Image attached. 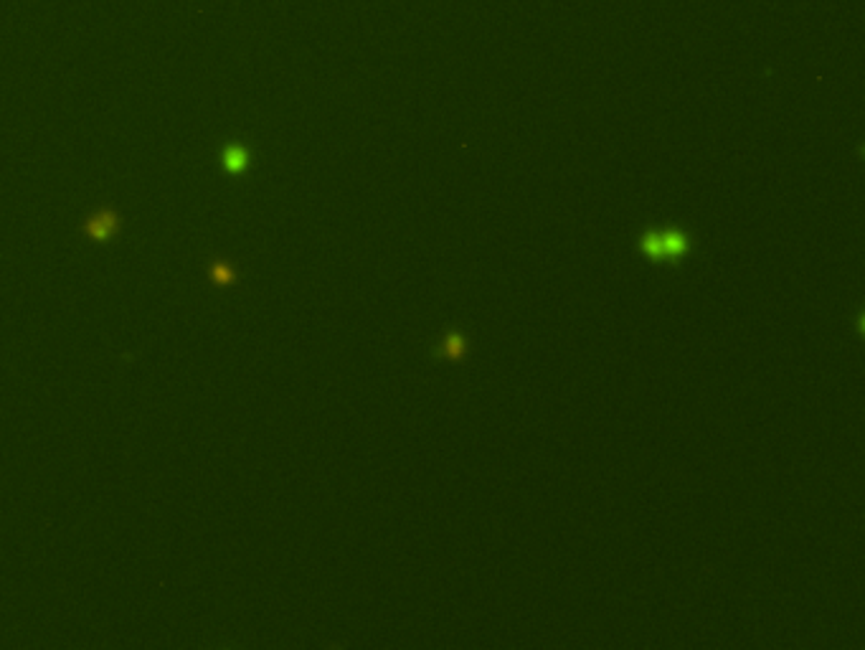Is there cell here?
Returning a JSON list of instances; mask_svg holds the SVG:
<instances>
[{"label":"cell","mask_w":865,"mask_h":650,"mask_svg":"<svg viewBox=\"0 0 865 650\" xmlns=\"http://www.w3.org/2000/svg\"><path fill=\"white\" fill-rule=\"evenodd\" d=\"M640 252L652 262H678L690 252V237L678 229H655L642 234Z\"/></svg>","instance_id":"cell-1"},{"label":"cell","mask_w":865,"mask_h":650,"mask_svg":"<svg viewBox=\"0 0 865 650\" xmlns=\"http://www.w3.org/2000/svg\"><path fill=\"white\" fill-rule=\"evenodd\" d=\"M120 231V216H117L115 208H99L89 216V219L81 224V234L91 242H109Z\"/></svg>","instance_id":"cell-2"},{"label":"cell","mask_w":865,"mask_h":650,"mask_svg":"<svg viewBox=\"0 0 865 650\" xmlns=\"http://www.w3.org/2000/svg\"><path fill=\"white\" fill-rule=\"evenodd\" d=\"M439 356L447 361H462L467 356V338L460 330H452L439 343Z\"/></svg>","instance_id":"cell-3"},{"label":"cell","mask_w":865,"mask_h":650,"mask_svg":"<svg viewBox=\"0 0 865 650\" xmlns=\"http://www.w3.org/2000/svg\"><path fill=\"white\" fill-rule=\"evenodd\" d=\"M249 150L244 145H226L224 152H221V163H224V170L229 173H242V170L249 168Z\"/></svg>","instance_id":"cell-4"},{"label":"cell","mask_w":865,"mask_h":650,"mask_svg":"<svg viewBox=\"0 0 865 650\" xmlns=\"http://www.w3.org/2000/svg\"><path fill=\"white\" fill-rule=\"evenodd\" d=\"M208 274H211V282L216 287H231L236 282V277H239L234 264L226 259H213L211 267H208Z\"/></svg>","instance_id":"cell-5"}]
</instances>
